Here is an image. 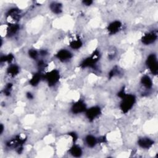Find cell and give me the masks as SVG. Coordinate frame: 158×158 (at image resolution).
Wrapping results in <instances>:
<instances>
[{"label": "cell", "instance_id": "obj_1", "mask_svg": "<svg viewBox=\"0 0 158 158\" xmlns=\"http://www.w3.org/2000/svg\"><path fill=\"white\" fill-rule=\"evenodd\" d=\"M122 102L120 104V108L124 113H127L133 106L135 101V98L132 95L124 94L122 97Z\"/></svg>", "mask_w": 158, "mask_h": 158}, {"label": "cell", "instance_id": "obj_16", "mask_svg": "<svg viewBox=\"0 0 158 158\" xmlns=\"http://www.w3.org/2000/svg\"><path fill=\"white\" fill-rule=\"evenodd\" d=\"M86 142L90 147H93L96 143V139L91 135H89L86 138Z\"/></svg>", "mask_w": 158, "mask_h": 158}, {"label": "cell", "instance_id": "obj_21", "mask_svg": "<svg viewBox=\"0 0 158 158\" xmlns=\"http://www.w3.org/2000/svg\"><path fill=\"white\" fill-rule=\"evenodd\" d=\"M84 3L86 5H90L92 3V1H84Z\"/></svg>", "mask_w": 158, "mask_h": 158}, {"label": "cell", "instance_id": "obj_12", "mask_svg": "<svg viewBox=\"0 0 158 158\" xmlns=\"http://www.w3.org/2000/svg\"><path fill=\"white\" fill-rule=\"evenodd\" d=\"M51 11L55 14H60L62 10V6L58 3H52L50 5Z\"/></svg>", "mask_w": 158, "mask_h": 158}, {"label": "cell", "instance_id": "obj_18", "mask_svg": "<svg viewBox=\"0 0 158 158\" xmlns=\"http://www.w3.org/2000/svg\"><path fill=\"white\" fill-rule=\"evenodd\" d=\"M40 79H41V75L38 74H35L33 75V77H32V79L30 80V84L32 85L33 86H36L37 85H38V84L39 83V81H40Z\"/></svg>", "mask_w": 158, "mask_h": 158}, {"label": "cell", "instance_id": "obj_7", "mask_svg": "<svg viewBox=\"0 0 158 158\" xmlns=\"http://www.w3.org/2000/svg\"><path fill=\"white\" fill-rule=\"evenodd\" d=\"M98 53L96 54L95 52V55L93 54V56H91L90 57H89L86 59L84 63L82 64V66L84 67H92L94 64L97 62L98 61Z\"/></svg>", "mask_w": 158, "mask_h": 158}, {"label": "cell", "instance_id": "obj_10", "mask_svg": "<svg viewBox=\"0 0 158 158\" xmlns=\"http://www.w3.org/2000/svg\"><path fill=\"white\" fill-rule=\"evenodd\" d=\"M153 144V141L149 138H142L138 141V145L143 148H149Z\"/></svg>", "mask_w": 158, "mask_h": 158}, {"label": "cell", "instance_id": "obj_9", "mask_svg": "<svg viewBox=\"0 0 158 158\" xmlns=\"http://www.w3.org/2000/svg\"><path fill=\"white\" fill-rule=\"evenodd\" d=\"M120 27L121 23L119 21H114L109 26L108 31L111 34L115 33L119 30Z\"/></svg>", "mask_w": 158, "mask_h": 158}, {"label": "cell", "instance_id": "obj_5", "mask_svg": "<svg viewBox=\"0 0 158 158\" xmlns=\"http://www.w3.org/2000/svg\"><path fill=\"white\" fill-rule=\"evenodd\" d=\"M157 39V35L154 32L146 34L142 38V42L145 45H149L154 43Z\"/></svg>", "mask_w": 158, "mask_h": 158}, {"label": "cell", "instance_id": "obj_8", "mask_svg": "<svg viewBox=\"0 0 158 158\" xmlns=\"http://www.w3.org/2000/svg\"><path fill=\"white\" fill-rule=\"evenodd\" d=\"M85 104L81 101H78L74 104L72 108V112L75 114L82 113L85 111Z\"/></svg>", "mask_w": 158, "mask_h": 158}, {"label": "cell", "instance_id": "obj_20", "mask_svg": "<svg viewBox=\"0 0 158 158\" xmlns=\"http://www.w3.org/2000/svg\"><path fill=\"white\" fill-rule=\"evenodd\" d=\"M29 56H30L32 58H36L38 56V52L35 50H30L29 51Z\"/></svg>", "mask_w": 158, "mask_h": 158}, {"label": "cell", "instance_id": "obj_4", "mask_svg": "<svg viewBox=\"0 0 158 158\" xmlns=\"http://www.w3.org/2000/svg\"><path fill=\"white\" fill-rule=\"evenodd\" d=\"M101 113V110L99 107H93L86 111L87 118L90 120L95 119Z\"/></svg>", "mask_w": 158, "mask_h": 158}, {"label": "cell", "instance_id": "obj_6", "mask_svg": "<svg viewBox=\"0 0 158 158\" xmlns=\"http://www.w3.org/2000/svg\"><path fill=\"white\" fill-rule=\"evenodd\" d=\"M57 57L61 61H66L69 60L72 57V54L71 52L66 50H62L58 52L57 54Z\"/></svg>", "mask_w": 158, "mask_h": 158}, {"label": "cell", "instance_id": "obj_2", "mask_svg": "<svg viewBox=\"0 0 158 158\" xmlns=\"http://www.w3.org/2000/svg\"><path fill=\"white\" fill-rule=\"evenodd\" d=\"M146 64H147V66L152 74L154 75H156L157 74L158 65L157 58L154 55L152 54L148 56L147 61H146Z\"/></svg>", "mask_w": 158, "mask_h": 158}, {"label": "cell", "instance_id": "obj_15", "mask_svg": "<svg viewBox=\"0 0 158 158\" xmlns=\"http://www.w3.org/2000/svg\"><path fill=\"white\" fill-rule=\"evenodd\" d=\"M71 153L75 157H79L82 153V151L78 146H74L71 149Z\"/></svg>", "mask_w": 158, "mask_h": 158}, {"label": "cell", "instance_id": "obj_3", "mask_svg": "<svg viewBox=\"0 0 158 158\" xmlns=\"http://www.w3.org/2000/svg\"><path fill=\"white\" fill-rule=\"evenodd\" d=\"M46 79L49 85H55L60 79V74L57 71H52L46 74Z\"/></svg>", "mask_w": 158, "mask_h": 158}, {"label": "cell", "instance_id": "obj_13", "mask_svg": "<svg viewBox=\"0 0 158 158\" xmlns=\"http://www.w3.org/2000/svg\"><path fill=\"white\" fill-rule=\"evenodd\" d=\"M142 82L143 85L147 89H150V88L153 85V84H152V81L149 77L147 75H145L142 78Z\"/></svg>", "mask_w": 158, "mask_h": 158}, {"label": "cell", "instance_id": "obj_17", "mask_svg": "<svg viewBox=\"0 0 158 158\" xmlns=\"http://www.w3.org/2000/svg\"><path fill=\"white\" fill-rule=\"evenodd\" d=\"M8 73L11 76H15L19 73V67L15 65L11 66L8 69Z\"/></svg>", "mask_w": 158, "mask_h": 158}, {"label": "cell", "instance_id": "obj_19", "mask_svg": "<svg viewBox=\"0 0 158 158\" xmlns=\"http://www.w3.org/2000/svg\"><path fill=\"white\" fill-rule=\"evenodd\" d=\"M81 45H82V43H81V41L80 40H74L71 43V48L73 49H76V50L80 48L81 47Z\"/></svg>", "mask_w": 158, "mask_h": 158}, {"label": "cell", "instance_id": "obj_14", "mask_svg": "<svg viewBox=\"0 0 158 158\" xmlns=\"http://www.w3.org/2000/svg\"><path fill=\"white\" fill-rule=\"evenodd\" d=\"M8 15L9 16H11L12 18H13L14 19H18L19 17H20V12L19 9H11L9 13H8Z\"/></svg>", "mask_w": 158, "mask_h": 158}, {"label": "cell", "instance_id": "obj_11", "mask_svg": "<svg viewBox=\"0 0 158 158\" xmlns=\"http://www.w3.org/2000/svg\"><path fill=\"white\" fill-rule=\"evenodd\" d=\"M19 29V26L18 24H11L7 30V34L9 36L14 35Z\"/></svg>", "mask_w": 158, "mask_h": 158}]
</instances>
